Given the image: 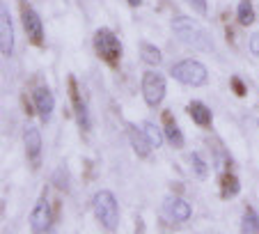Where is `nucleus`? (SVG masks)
<instances>
[{"mask_svg": "<svg viewBox=\"0 0 259 234\" xmlns=\"http://www.w3.org/2000/svg\"><path fill=\"white\" fill-rule=\"evenodd\" d=\"M170 28H172V32H175V37L179 39L181 44H186L188 49L200 51V53H211V51H215V44H213V39L209 37V32H206L195 19H191V16H184V14L175 16Z\"/></svg>", "mask_w": 259, "mask_h": 234, "instance_id": "obj_1", "label": "nucleus"}, {"mask_svg": "<svg viewBox=\"0 0 259 234\" xmlns=\"http://www.w3.org/2000/svg\"><path fill=\"white\" fill-rule=\"evenodd\" d=\"M92 211L101 227H106L108 232H115L119 227V205L113 190H97L92 198Z\"/></svg>", "mask_w": 259, "mask_h": 234, "instance_id": "obj_2", "label": "nucleus"}, {"mask_svg": "<svg viewBox=\"0 0 259 234\" xmlns=\"http://www.w3.org/2000/svg\"><path fill=\"white\" fill-rule=\"evenodd\" d=\"M170 76L175 78L177 83L188 85V88H202L209 83V69L200 62V60H179L170 67Z\"/></svg>", "mask_w": 259, "mask_h": 234, "instance_id": "obj_3", "label": "nucleus"}, {"mask_svg": "<svg viewBox=\"0 0 259 234\" xmlns=\"http://www.w3.org/2000/svg\"><path fill=\"white\" fill-rule=\"evenodd\" d=\"M94 49H97L99 58L106 60L108 64H119L122 60V42L117 39V34L110 28H99L97 34H94Z\"/></svg>", "mask_w": 259, "mask_h": 234, "instance_id": "obj_4", "label": "nucleus"}, {"mask_svg": "<svg viewBox=\"0 0 259 234\" xmlns=\"http://www.w3.org/2000/svg\"><path fill=\"white\" fill-rule=\"evenodd\" d=\"M142 97H145V103L149 108H156L163 103V99H165V92H167V83L165 78H163V73L158 71H145L142 73Z\"/></svg>", "mask_w": 259, "mask_h": 234, "instance_id": "obj_5", "label": "nucleus"}, {"mask_svg": "<svg viewBox=\"0 0 259 234\" xmlns=\"http://www.w3.org/2000/svg\"><path fill=\"white\" fill-rule=\"evenodd\" d=\"M51 225H53V211H51V205L44 193L39 200H37L32 214H30V229H32L34 234H41V232H49Z\"/></svg>", "mask_w": 259, "mask_h": 234, "instance_id": "obj_6", "label": "nucleus"}, {"mask_svg": "<svg viewBox=\"0 0 259 234\" xmlns=\"http://www.w3.org/2000/svg\"><path fill=\"white\" fill-rule=\"evenodd\" d=\"M32 101H34V110H37L39 120L44 124H49L51 117H53V110H55V97H53V92H51V88H46V85L34 88Z\"/></svg>", "mask_w": 259, "mask_h": 234, "instance_id": "obj_7", "label": "nucleus"}, {"mask_svg": "<svg viewBox=\"0 0 259 234\" xmlns=\"http://www.w3.org/2000/svg\"><path fill=\"white\" fill-rule=\"evenodd\" d=\"M0 51H3V55L14 53V25H12V14L7 3L0 5Z\"/></svg>", "mask_w": 259, "mask_h": 234, "instance_id": "obj_8", "label": "nucleus"}, {"mask_svg": "<svg viewBox=\"0 0 259 234\" xmlns=\"http://www.w3.org/2000/svg\"><path fill=\"white\" fill-rule=\"evenodd\" d=\"M23 142H25V154H28V161L37 168V166H39V161H41V149H44L41 131L37 127H25Z\"/></svg>", "mask_w": 259, "mask_h": 234, "instance_id": "obj_9", "label": "nucleus"}, {"mask_svg": "<svg viewBox=\"0 0 259 234\" xmlns=\"http://www.w3.org/2000/svg\"><path fill=\"white\" fill-rule=\"evenodd\" d=\"M23 28H25V34L30 37V42L37 46L44 44V23H41L39 14L32 10V7H23Z\"/></svg>", "mask_w": 259, "mask_h": 234, "instance_id": "obj_10", "label": "nucleus"}, {"mask_svg": "<svg viewBox=\"0 0 259 234\" xmlns=\"http://www.w3.org/2000/svg\"><path fill=\"white\" fill-rule=\"evenodd\" d=\"M163 211H165V216L170 220H175V223H186V220L193 216L191 205H188L184 198H165Z\"/></svg>", "mask_w": 259, "mask_h": 234, "instance_id": "obj_11", "label": "nucleus"}, {"mask_svg": "<svg viewBox=\"0 0 259 234\" xmlns=\"http://www.w3.org/2000/svg\"><path fill=\"white\" fill-rule=\"evenodd\" d=\"M126 131H128V140H131L133 151H136L140 159H149L154 147H152V142H149V138H147L145 129H138L136 124H128Z\"/></svg>", "mask_w": 259, "mask_h": 234, "instance_id": "obj_12", "label": "nucleus"}, {"mask_svg": "<svg viewBox=\"0 0 259 234\" xmlns=\"http://www.w3.org/2000/svg\"><path fill=\"white\" fill-rule=\"evenodd\" d=\"M163 133H165V140L170 142L175 149H181L184 147V142H186V138H184V133H181V129H179V124H177V120L172 117V112L170 110H165L163 112Z\"/></svg>", "mask_w": 259, "mask_h": 234, "instance_id": "obj_13", "label": "nucleus"}, {"mask_svg": "<svg viewBox=\"0 0 259 234\" xmlns=\"http://www.w3.org/2000/svg\"><path fill=\"white\" fill-rule=\"evenodd\" d=\"M71 101H73V112H76V120H78L80 129H85V131H88V129H90V112H88L85 99L80 97L78 85H76V81H73V78H71Z\"/></svg>", "mask_w": 259, "mask_h": 234, "instance_id": "obj_14", "label": "nucleus"}, {"mask_svg": "<svg viewBox=\"0 0 259 234\" xmlns=\"http://www.w3.org/2000/svg\"><path fill=\"white\" fill-rule=\"evenodd\" d=\"M188 115L193 117V122H195L200 129H209L211 127V120H213L211 108L204 106L202 101H191V103H188Z\"/></svg>", "mask_w": 259, "mask_h": 234, "instance_id": "obj_15", "label": "nucleus"}, {"mask_svg": "<svg viewBox=\"0 0 259 234\" xmlns=\"http://www.w3.org/2000/svg\"><path fill=\"white\" fill-rule=\"evenodd\" d=\"M140 58H142V62L149 64V67H158V64L163 62L161 49H158L156 44H152V42H142L140 44Z\"/></svg>", "mask_w": 259, "mask_h": 234, "instance_id": "obj_16", "label": "nucleus"}, {"mask_svg": "<svg viewBox=\"0 0 259 234\" xmlns=\"http://www.w3.org/2000/svg\"><path fill=\"white\" fill-rule=\"evenodd\" d=\"M236 19H239V23L243 25V28H248V25L254 23L257 16H254V7L250 0H241L239 3V7H236Z\"/></svg>", "mask_w": 259, "mask_h": 234, "instance_id": "obj_17", "label": "nucleus"}, {"mask_svg": "<svg viewBox=\"0 0 259 234\" xmlns=\"http://www.w3.org/2000/svg\"><path fill=\"white\" fill-rule=\"evenodd\" d=\"M241 232L243 234H259V216L252 207L243 211V220H241Z\"/></svg>", "mask_w": 259, "mask_h": 234, "instance_id": "obj_18", "label": "nucleus"}, {"mask_svg": "<svg viewBox=\"0 0 259 234\" xmlns=\"http://www.w3.org/2000/svg\"><path fill=\"white\" fill-rule=\"evenodd\" d=\"M142 129H145V133H147V138H149V142H152V147L158 149V147L163 145V136H165V133H161V129H158L152 120H145V122H142Z\"/></svg>", "mask_w": 259, "mask_h": 234, "instance_id": "obj_19", "label": "nucleus"}, {"mask_svg": "<svg viewBox=\"0 0 259 234\" xmlns=\"http://www.w3.org/2000/svg\"><path fill=\"white\" fill-rule=\"evenodd\" d=\"M241 190V184L234 175H225L223 177V198H232Z\"/></svg>", "mask_w": 259, "mask_h": 234, "instance_id": "obj_20", "label": "nucleus"}, {"mask_svg": "<svg viewBox=\"0 0 259 234\" xmlns=\"http://www.w3.org/2000/svg\"><path fill=\"white\" fill-rule=\"evenodd\" d=\"M191 168L195 170L197 179H206V175H209V166L204 163V159L200 154H191Z\"/></svg>", "mask_w": 259, "mask_h": 234, "instance_id": "obj_21", "label": "nucleus"}, {"mask_svg": "<svg viewBox=\"0 0 259 234\" xmlns=\"http://www.w3.org/2000/svg\"><path fill=\"white\" fill-rule=\"evenodd\" d=\"M53 184H55V188H60V190H69V172L64 166H60L58 170L53 172Z\"/></svg>", "mask_w": 259, "mask_h": 234, "instance_id": "obj_22", "label": "nucleus"}, {"mask_svg": "<svg viewBox=\"0 0 259 234\" xmlns=\"http://www.w3.org/2000/svg\"><path fill=\"white\" fill-rule=\"evenodd\" d=\"M186 5L200 16H206V12H209V3L206 0H186Z\"/></svg>", "mask_w": 259, "mask_h": 234, "instance_id": "obj_23", "label": "nucleus"}, {"mask_svg": "<svg viewBox=\"0 0 259 234\" xmlns=\"http://www.w3.org/2000/svg\"><path fill=\"white\" fill-rule=\"evenodd\" d=\"M248 49H250V53H252L254 58H259V32H252V34H250Z\"/></svg>", "mask_w": 259, "mask_h": 234, "instance_id": "obj_24", "label": "nucleus"}, {"mask_svg": "<svg viewBox=\"0 0 259 234\" xmlns=\"http://www.w3.org/2000/svg\"><path fill=\"white\" fill-rule=\"evenodd\" d=\"M232 85H234V92L239 94V97H243V94H245V85L241 83V78H239V76L232 78Z\"/></svg>", "mask_w": 259, "mask_h": 234, "instance_id": "obj_25", "label": "nucleus"}, {"mask_svg": "<svg viewBox=\"0 0 259 234\" xmlns=\"http://www.w3.org/2000/svg\"><path fill=\"white\" fill-rule=\"evenodd\" d=\"M126 3H128L131 7H140V5H142V0H126Z\"/></svg>", "mask_w": 259, "mask_h": 234, "instance_id": "obj_26", "label": "nucleus"}, {"mask_svg": "<svg viewBox=\"0 0 259 234\" xmlns=\"http://www.w3.org/2000/svg\"><path fill=\"white\" fill-rule=\"evenodd\" d=\"M257 124H259V120H257Z\"/></svg>", "mask_w": 259, "mask_h": 234, "instance_id": "obj_27", "label": "nucleus"}, {"mask_svg": "<svg viewBox=\"0 0 259 234\" xmlns=\"http://www.w3.org/2000/svg\"><path fill=\"white\" fill-rule=\"evenodd\" d=\"M23 3H25V0H23Z\"/></svg>", "mask_w": 259, "mask_h": 234, "instance_id": "obj_28", "label": "nucleus"}]
</instances>
